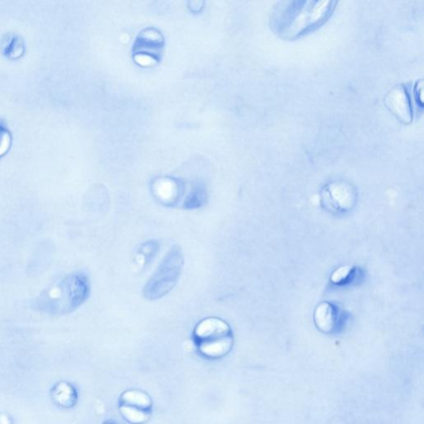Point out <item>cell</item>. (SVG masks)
Segmentation results:
<instances>
[{
    "label": "cell",
    "mask_w": 424,
    "mask_h": 424,
    "mask_svg": "<svg viewBox=\"0 0 424 424\" xmlns=\"http://www.w3.org/2000/svg\"><path fill=\"white\" fill-rule=\"evenodd\" d=\"M90 294L89 276L85 272L76 271L44 291L37 300V308L52 316L69 315L81 308Z\"/></svg>",
    "instance_id": "6da1fadb"
},
{
    "label": "cell",
    "mask_w": 424,
    "mask_h": 424,
    "mask_svg": "<svg viewBox=\"0 0 424 424\" xmlns=\"http://www.w3.org/2000/svg\"><path fill=\"white\" fill-rule=\"evenodd\" d=\"M335 3L331 1H301L285 3L273 17L278 34L295 38L319 26L328 19Z\"/></svg>",
    "instance_id": "7a4b0ae2"
},
{
    "label": "cell",
    "mask_w": 424,
    "mask_h": 424,
    "mask_svg": "<svg viewBox=\"0 0 424 424\" xmlns=\"http://www.w3.org/2000/svg\"><path fill=\"white\" fill-rule=\"evenodd\" d=\"M193 338L199 353L210 360L227 356L234 346L231 326L219 317H206L199 321L194 328Z\"/></svg>",
    "instance_id": "3957f363"
},
{
    "label": "cell",
    "mask_w": 424,
    "mask_h": 424,
    "mask_svg": "<svg viewBox=\"0 0 424 424\" xmlns=\"http://www.w3.org/2000/svg\"><path fill=\"white\" fill-rule=\"evenodd\" d=\"M183 265V250L179 246L172 247L145 285L144 297L149 301H156L169 294L182 275Z\"/></svg>",
    "instance_id": "277c9868"
},
{
    "label": "cell",
    "mask_w": 424,
    "mask_h": 424,
    "mask_svg": "<svg viewBox=\"0 0 424 424\" xmlns=\"http://www.w3.org/2000/svg\"><path fill=\"white\" fill-rule=\"evenodd\" d=\"M325 193L331 206L339 211H351L356 205V190L351 183L344 181L329 183L326 187Z\"/></svg>",
    "instance_id": "5b68a950"
},
{
    "label": "cell",
    "mask_w": 424,
    "mask_h": 424,
    "mask_svg": "<svg viewBox=\"0 0 424 424\" xmlns=\"http://www.w3.org/2000/svg\"><path fill=\"white\" fill-rule=\"evenodd\" d=\"M384 103L391 112L401 122L409 123L412 121V106L405 87L397 86L393 88L386 95Z\"/></svg>",
    "instance_id": "8992f818"
},
{
    "label": "cell",
    "mask_w": 424,
    "mask_h": 424,
    "mask_svg": "<svg viewBox=\"0 0 424 424\" xmlns=\"http://www.w3.org/2000/svg\"><path fill=\"white\" fill-rule=\"evenodd\" d=\"M313 319L317 328L321 333H333L338 326L337 309L328 302H322L316 307Z\"/></svg>",
    "instance_id": "52a82bcc"
},
{
    "label": "cell",
    "mask_w": 424,
    "mask_h": 424,
    "mask_svg": "<svg viewBox=\"0 0 424 424\" xmlns=\"http://www.w3.org/2000/svg\"><path fill=\"white\" fill-rule=\"evenodd\" d=\"M121 405L130 406L151 412L153 400L148 393L139 390H130L123 393L119 399Z\"/></svg>",
    "instance_id": "ba28073f"
},
{
    "label": "cell",
    "mask_w": 424,
    "mask_h": 424,
    "mask_svg": "<svg viewBox=\"0 0 424 424\" xmlns=\"http://www.w3.org/2000/svg\"><path fill=\"white\" fill-rule=\"evenodd\" d=\"M119 413L128 423L131 424H144L151 416V412L149 411L121 404H119Z\"/></svg>",
    "instance_id": "9c48e42d"
},
{
    "label": "cell",
    "mask_w": 424,
    "mask_h": 424,
    "mask_svg": "<svg viewBox=\"0 0 424 424\" xmlns=\"http://www.w3.org/2000/svg\"><path fill=\"white\" fill-rule=\"evenodd\" d=\"M352 268L349 266L340 267L333 273L331 276V280L333 284H340V282L347 280L349 275H351Z\"/></svg>",
    "instance_id": "30bf717a"
},
{
    "label": "cell",
    "mask_w": 424,
    "mask_h": 424,
    "mask_svg": "<svg viewBox=\"0 0 424 424\" xmlns=\"http://www.w3.org/2000/svg\"><path fill=\"white\" fill-rule=\"evenodd\" d=\"M158 250V243L156 241H149L142 245L139 250V254L143 255L146 260L151 259L157 254Z\"/></svg>",
    "instance_id": "8fae6325"
},
{
    "label": "cell",
    "mask_w": 424,
    "mask_h": 424,
    "mask_svg": "<svg viewBox=\"0 0 424 424\" xmlns=\"http://www.w3.org/2000/svg\"><path fill=\"white\" fill-rule=\"evenodd\" d=\"M423 81H419L416 84V86H415V96H416L417 103L421 105V107L423 106Z\"/></svg>",
    "instance_id": "7c38bea8"
},
{
    "label": "cell",
    "mask_w": 424,
    "mask_h": 424,
    "mask_svg": "<svg viewBox=\"0 0 424 424\" xmlns=\"http://www.w3.org/2000/svg\"><path fill=\"white\" fill-rule=\"evenodd\" d=\"M104 424H114V423H110V422H108V423H104Z\"/></svg>",
    "instance_id": "4fadbf2b"
}]
</instances>
